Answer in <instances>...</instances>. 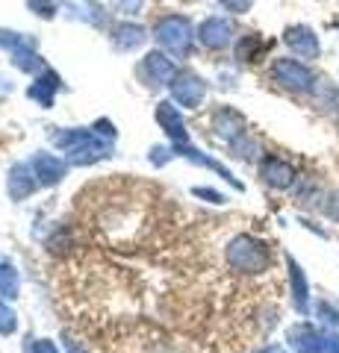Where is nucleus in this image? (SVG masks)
I'll return each mask as SVG.
<instances>
[{"mask_svg": "<svg viewBox=\"0 0 339 353\" xmlns=\"http://www.w3.org/2000/svg\"><path fill=\"white\" fill-rule=\"evenodd\" d=\"M68 350H71V353H83V350H80L77 345H74V341H68Z\"/></svg>", "mask_w": 339, "mask_h": 353, "instance_id": "30", "label": "nucleus"}, {"mask_svg": "<svg viewBox=\"0 0 339 353\" xmlns=\"http://www.w3.org/2000/svg\"><path fill=\"white\" fill-rule=\"evenodd\" d=\"M213 130H215L222 139H227V141H231V145H233L236 139H242V136H245L248 124H245V118L239 115L236 109L224 106V109H218V112L213 115Z\"/></svg>", "mask_w": 339, "mask_h": 353, "instance_id": "12", "label": "nucleus"}, {"mask_svg": "<svg viewBox=\"0 0 339 353\" xmlns=\"http://www.w3.org/2000/svg\"><path fill=\"white\" fill-rule=\"evenodd\" d=\"M171 94L174 101L183 103L186 109H198L204 94H206V83L201 80V77H195L192 71H177V77L171 80Z\"/></svg>", "mask_w": 339, "mask_h": 353, "instance_id": "6", "label": "nucleus"}, {"mask_svg": "<svg viewBox=\"0 0 339 353\" xmlns=\"http://www.w3.org/2000/svg\"><path fill=\"white\" fill-rule=\"evenodd\" d=\"M260 176H262V183L271 185V189H278V192H287L295 185V180H298V174H295V168L289 162H283L280 157H266L260 162Z\"/></svg>", "mask_w": 339, "mask_h": 353, "instance_id": "9", "label": "nucleus"}, {"mask_svg": "<svg viewBox=\"0 0 339 353\" xmlns=\"http://www.w3.org/2000/svg\"><path fill=\"white\" fill-rule=\"evenodd\" d=\"M27 353H59V350L53 347V341L39 339V341H30V345H27Z\"/></svg>", "mask_w": 339, "mask_h": 353, "instance_id": "23", "label": "nucleus"}, {"mask_svg": "<svg viewBox=\"0 0 339 353\" xmlns=\"http://www.w3.org/2000/svg\"><path fill=\"white\" fill-rule=\"evenodd\" d=\"M316 312H319V318H322V324H325V327L339 330V309H336V306H331L327 301H319Z\"/></svg>", "mask_w": 339, "mask_h": 353, "instance_id": "20", "label": "nucleus"}, {"mask_svg": "<svg viewBox=\"0 0 339 353\" xmlns=\"http://www.w3.org/2000/svg\"><path fill=\"white\" fill-rule=\"evenodd\" d=\"M325 339H327V330H319L307 321L289 327L287 333V345L295 353H325Z\"/></svg>", "mask_w": 339, "mask_h": 353, "instance_id": "7", "label": "nucleus"}, {"mask_svg": "<svg viewBox=\"0 0 339 353\" xmlns=\"http://www.w3.org/2000/svg\"><path fill=\"white\" fill-rule=\"evenodd\" d=\"M157 121H159V127L166 130V136L174 141V145H189V132H186L183 115L171 101H162L157 106Z\"/></svg>", "mask_w": 339, "mask_h": 353, "instance_id": "10", "label": "nucleus"}, {"mask_svg": "<svg viewBox=\"0 0 339 353\" xmlns=\"http://www.w3.org/2000/svg\"><path fill=\"white\" fill-rule=\"evenodd\" d=\"M6 189H9V197H12V201H24V197H30L39 189V176H36V171H32L30 162L15 165V168L9 171Z\"/></svg>", "mask_w": 339, "mask_h": 353, "instance_id": "11", "label": "nucleus"}, {"mask_svg": "<svg viewBox=\"0 0 339 353\" xmlns=\"http://www.w3.org/2000/svg\"><path fill=\"white\" fill-rule=\"evenodd\" d=\"M287 268H289V285H292V301H295V309L301 315L310 312V283H307V274L298 262L292 256H287Z\"/></svg>", "mask_w": 339, "mask_h": 353, "instance_id": "13", "label": "nucleus"}, {"mask_svg": "<svg viewBox=\"0 0 339 353\" xmlns=\"http://www.w3.org/2000/svg\"><path fill=\"white\" fill-rule=\"evenodd\" d=\"M18 289H21V280H18L15 265L6 256H0V297L12 301V297H18Z\"/></svg>", "mask_w": 339, "mask_h": 353, "instance_id": "17", "label": "nucleus"}, {"mask_svg": "<svg viewBox=\"0 0 339 353\" xmlns=\"http://www.w3.org/2000/svg\"><path fill=\"white\" fill-rule=\"evenodd\" d=\"M269 248L248 233L231 239V245H227V265L239 274H262L269 268Z\"/></svg>", "mask_w": 339, "mask_h": 353, "instance_id": "1", "label": "nucleus"}, {"mask_svg": "<svg viewBox=\"0 0 339 353\" xmlns=\"http://www.w3.org/2000/svg\"><path fill=\"white\" fill-rule=\"evenodd\" d=\"M195 197H206L210 203H224V197L218 192H213V189H195Z\"/></svg>", "mask_w": 339, "mask_h": 353, "instance_id": "28", "label": "nucleus"}, {"mask_svg": "<svg viewBox=\"0 0 339 353\" xmlns=\"http://www.w3.org/2000/svg\"><path fill=\"white\" fill-rule=\"evenodd\" d=\"M325 353H339V333L327 330V339H325Z\"/></svg>", "mask_w": 339, "mask_h": 353, "instance_id": "27", "label": "nucleus"}, {"mask_svg": "<svg viewBox=\"0 0 339 353\" xmlns=\"http://www.w3.org/2000/svg\"><path fill=\"white\" fill-rule=\"evenodd\" d=\"M325 215L331 221H339V192L327 194V203H325Z\"/></svg>", "mask_w": 339, "mask_h": 353, "instance_id": "24", "label": "nucleus"}, {"mask_svg": "<svg viewBox=\"0 0 339 353\" xmlns=\"http://www.w3.org/2000/svg\"><path fill=\"white\" fill-rule=\"evenodd\" d=\"M30 165L39 176V185H57L65 176V162L59 157H53V153H36Z\"/></svg>", "mask_w": 339, "mask_h": 353, "instance_id": "14", "label": "nucleus"}, {"mask_svg": "<svg viewBox=\"0 0 339 353\" xmlns=\"http://www.w3.org/2000/svg\"><path fill=\"white\" fill-rule=\"evenodd\" d=\"M222 6L231 9V12H236V15H245L248 9L254 6V0H222Z\"/></svg>", "mask_w": 339, "mask_h": 353, "instance_id": "22", "label": "nucleus"}, {"mask_svg": "<svg viewBox=\"0 0 339 353\" xmlns=\"http://www.w3.org/2000/svg\"><path fill=\"white\" fill-rule=\"evenodd\" d=\"M198 39H201L204 48L224 50V48H231V41H233V24L222 15H213L198 27Z\"/></svg>", "mask_w": 339, "mask_h": 353, "instance_id": "8", "label": "nucleus"}, {"mask_svg": "<svg viewBox=\"0 0 339 353\" xmlns=\"http://www.w3.org/2000/svg\"><path fill=\"white\" fill-rule=\"evenodd\" d=\"M257 50H260V36H254V32H248V36L236 41V59H242V62L257 59Z\"/></svg>", "mask_w": 339, "mask_h": 353, "instance_id": "18", "label": "nucleus"}, {"mask_svg": "<svg viewBox=\"0 0 339 353\" xmlns=\"http://www.w3.org/2000/svg\"><path fill=\"white\" fill-rule=\"evenodd\" d=\"M15 327H18L15 312L6 306V297H0V333L9 336V333H15Z\"/></svg>", "mask_w": 339, "mask_h": 353, "instance_id": "19", "label": "nucleus"}, {"mask_svg": "<svg viewBox=\"0 0 339 353\" xmlns=\"http://www.w3.org/2000/svg\"><path fill=\"white\" fill-rule=\"evenodd\" d=\"M59 85H62V83H59V77L53 74V71H48L45 77H39V80L30 85V92H27V94H30L36 103H41L45 109H50V106H53V97H57V92H59Z\"/></svg>", "mask_w": 339, "mask_h": 353, "instance_id": "16", "label": "nucleus"}, {"mask_svg": "<svg viewBox=\"0 0 339 353\" xmlns=\"http://www.w3.org/2000/svg\"><path fill=\"white\" fill-rule=\"evenodd\" d=\"M154 32H157V41L168 53H174V57H183V53H189V48H192V27H189V21H186L183 15L159 18Z\"/></svg>", "mask_w": 339, "mask_h": 353, "instance_id": "2", "label": "nucleus"}, {"mask_svg": "<svg viewBox=\"0 0 339 353\" xmlns=\"http://www.w3.org/2000/svg\"><path fill=\"white\" fill-rule=\"evenodd\" d=\"M271 80L289 92H313L319 77L298 59H275L271 62Z\"/></svg>", "mask_w": 339, "mask_h": 353, "instance_id": "3", "label": "nucleus"}, {"mask_svg": "<svg viewBox=\"0 0 339 353\" xmlns=\"http://www.w3.org/2000/svg\"><path fill=\"white\" fill-rule=\"evenodd\" d=\"M145 27L139 24H115L113 27V48L115 50H133V48H142L145 44Z\"/></svg>", "mask_w": 339, "mask_h": 353, "instance_id": "15", "label": "nucleus"}, {"mask_svg": "<svg viewBox=\"0 0 339 353\" xmlns=\"http://www.w3.org/2000/svg\"><path fill=\"white\" fill-rule=\"evenodd\" d=\"M113 6L118 9V12H124V15H133L136 9L142 6V0H113Z\"/></svg>", "mask_w": 339, "mask_h": 353, "instance_id": "25", "label": "nucleus"}, {"mask_svg": "<svg viewBox=\"0 0 339 353\" xmlns=\"http://www.w3.org/2000/svg\"><path fill=\"white\" fill-rule=\"evenodd\" d=\"M283 44L301 59H319L322 57L319 36H316L307 24H292V27L283 30Z\"/></svg>", "mask_w": 339, "mask_h": 353, "instance_id": "5", "label": "nucleus"}, {"mask_svg": "<svg viewBox=\"0 0 339 353\" xmlns=\"http://www.w3.org/2000/svg\"><path fill=\"white\" fill-rule=\"evenodd\" d=\"M171 157H174V153L168 148H154V150H151V162H154V165H166Z\"/></svg>", "mask_w": 339, "mask_h": 353, "instance_id": "26", "label": "nucleus"}, {"mask_svg": "<svg viewBox=\"0 0 339 353\" xmlns=\"http://www.w3.org/2000/svg\"><path fill=\"white\" fill-rule=\"evenodd\" d=\"M257 353H287V347H283V345H266V347L257 350Z\"/></svg>", "mask_w": 339, "mask_h": 353, "instance_id": "29", "label": "nucleus"}, {"mask_svg": "<svg viewBox=\"0 0 339 353\" xmlns=\"http://www.w3.org/2000/svg\"><path fill=\"white\" fill-rule=\"evenodd\" d=\"M27 6L36 9V15H45V18H53V12H57V6L50 0H27Z\"/></svg>", "mask_w": 339, "mask_h": 353, "instance_id": "21", "label": "nucleus"}, {"mask_svg": "<svg viewBox=\"0 0 339 353\" xmlns=\"http://www.w3.org/2000/svg\"><path fill=\"white\" fill-rule=\"evenodd\" d=\"M136 74L145 85H171V80L177 77V68H174V62L166 57V53L151 50L148 57L139 62Z\"/></svg>", "mask_w": 339, "mask_h": 353, "instance_id": "4", "label": "nucleus"}]
</instances>
